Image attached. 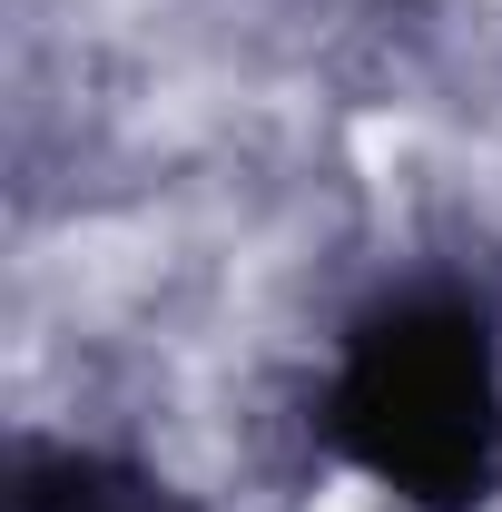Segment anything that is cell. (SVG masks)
<instances>
[{"label": "cell", "instance_id": "1", "mask_svg": "<svg viewBox=\"0 0 502 512\" xmlns=\"http://www.w3.org/2000/svg\"><path fill=\"white\" fill-rule=\"evenodd\" d=\"M306 434L394 512L502 503V306L463 276H404L335 325Z\"/></svg>", "mask_w": 502, "mask_h": 512}, {"label": "cell", "instance_id": "2", "mask_svg": "<svg viewBox=\"0 0 502 512\" xmlns=\"http://www.w3.org/2000/svg\"><path fill=\"white\" fill-rule=\"evenodd\" d=\"M0 512H197L158 463L20 424L0 444Z\"/></svg>", "mask_w": 502, "mask_h": 512}]
</instances>
